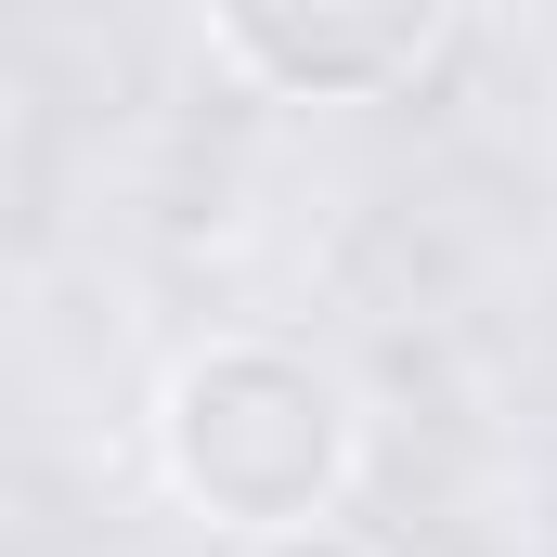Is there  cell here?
Listing matches in <instances>:
<instances>
[{"label":"cell","instance_id":"7a4b0ae2","mask_svg":"<svg viewBox=\"0 0 557 557\" xmlns=\"http://www.w3.org/2000/svg\"><path fill=\"white\" fill-rule=\"evenodd\" d=\"M221 65L273 78L285 104H350V91H389L441 52V13L428 0H389V13H221L208 26Z\"/></svg>","mask_w":557,"mask_h":557},{"label":"cell","instance_id":"6da1fadb","mask_svg":"<svg viewBox=\"0 0 557 557\" xmlns=\"http://www.w3.org/2000/svg\"><path fill=\"white\" fill-rule=\"evenodd\" d=\"M156 454H169V493L247 545L273 532H324L337 480H350V389L273 350V337H221L195 350L169 389H156Z\"/></svg>","mask_w":557,"mask_h":557},{"label":"cell","instance_id":"3957f363","mask_svg":"<svg viewBox=\"0 0 557 557\" xmlns=\"http://www.w3.org/2000/svg\"><path fill=\"white\" fill-rule=\"evenodd\" d=\"M247 557H363L350 532H273V545H247Z\"/></svg>","mask_w":557,"mask_h":557}]
</instances>
